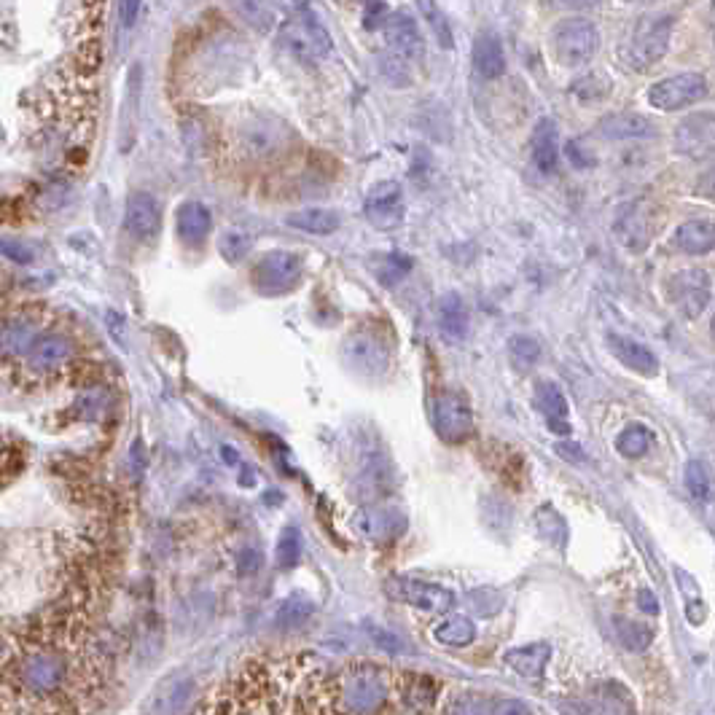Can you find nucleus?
Masks as SVG:
<instances>
[{
	"label": "nucleus",
	"mask_w": 715,
	"mask_h": 715,
	"mask_svg": "<svg viewBox=\"0 0 715 715\" xmlns=\"http://www.w3.org/2000/svg\"><path fill=\"white\" fill-rule=\"evenodd\" d=\"M672 304L686 315V318H699L705 307L710 304V277L702 269H683L670 280Z\"/></svg>",
	"instance_id": "9b49d317"
},
{
	"label": "nucleus",
	"mask_w": 715,
	"mask_h": 715,
	"mask_svg": "<svg viewBox=\"0 0 715 715\" xmlns=\"http://www.w3.org/2000/svg\"><path fill=\"white\" fill-rule=\"evenodd\" d=\"M218 250L229 264H240L250 250H253V234L242 232V229H229V232L221 234L218 240Z\"/></svg>",
	"instance_id": "72a5a7b5"
},
{
	"label": "nucleus",
	"mask_w": 715,
	"mask_h": 715,
	"mask_svg": "<svg viewBox=\"0 0 715 715\" xmlns=\"http://www.w3.org/2000/svg\"><path fill=\"white\" fill-rule=\"evenodd\" d=\"M35 342H38V326L25 315L9 318L0 328V347L9 355H22L33 350Z\"/></svg>",
	"instance_id": "a878e982"
},
{
	"label": "nucleus",
	"mask_w": 715,
	"mask_h": 715,
	"mask_svg": "<svg viewBox=\"0 0 715 715\" xmlns=\"http://www.w3.org/2000/svg\"><path fill=\"white\" fill-rule=\"evenodd\" d=\"M439 328H441V334H444V339H447V342H452V345L463 342V339L468 336V328H471V315H468V307H466V302H463V296H460V293H447V296H441Z\"/></svg>",
	"instance_id": "aec40b11"
},
{
	"label": "nucleus",
	"mask_w": 715,
	"mask_h": 715,
	"mask_svg": "<svg viewBox=\"0 0 715 715\" xmlns=\"http://www.w3.org/2000/svg\"><path fill=\"white\" fill-rule=\"evenodd\" d=\"M409 269H412V261L406 259L404 253H393V256H388V267L380 269L382 283H398Z\"/></svg>",
	"instance_id": "a19ab883"
},
{
	"label": "nucleus",
	"mask_w": 715,
	"mask_h": 715,
	"mask_svg": "<svg viewBox=\"0 0 715 715\" xmlns=\"http://www.w3.org/2000/svg\"><path fill=\"white\" fill-rule=\"evenodd\" d=\"M280 41L288 49L291 57H296L299 62H318L331 52V35L328 30L318 22V17L312 11L302 9L296 17H291L283 25Z\"/></svg>",
	"instance_id": "7ed1b4c3"
},
{
	"label": "nucleus",
	"mask_w": 715,
	"mask_h": 715,
	"mask_svg": "<svg viewBox=\"0 0 715 715\" xmlns=\"http://www.w3.org/2000/svg\"><path fill=\"white\" fill-rule=\"evenodd\" d=\"M492 707L495 702L487 694H463L449 702L444 715H492Z\"/></svg>",
	"instance_id": "e433bc0d"
},
{
	"label": "nucleus",
	"mask_w": 715,
	"mask_h": 715,
	"mask_svg": "<svg viewBox=\"0 0 715 715\" xmlns=\"http://www.w3.org/2000/svg\"><path fill=\"white\" fill-rule=\"evenodd\" d=\"M474 68L482 78H500L506 70V54H503V44L492 30L476 35L474 41Z\"/></svg>",
	"instance_id": "412c9836"
},
{
	"label": "nucleus",
	"mask_w": 715,
	"mask_h": 715,
	"mask_svg": "<svg viewBox=\"0 0 715 715\" xmlns=\"http://www.w3.org/2000/svg\"><path fill=\"white\" fill-rule=\"evenodd\" d=\"M535 519H538V530H541L543 538H549V541H554L557 546H562V543H565L568 527H565L562 517L552 509V506H546V509L538 511V517Z\"/></svg>",
	"instance_id": "58836bf2"
},
{
	"label": "nucleus",
	"mask_w": 715,
	"mask_h": 715,
	"mask_svg": "<svg viewBox=\"0 0 715 715\" xmlns=\"http://www.w3.org/2000/svg\"><path fill=\"white\" fill-rule=\"evenodd\" d=\"M616 635L627 651H646L654 643V629L629 619H616Z\"/></svg>",
	"instance_id": "473e14b6"
},
{
	"label": "nucleus",
	"mask_w": 715,
	"mask_h": 715,
	"mask_svg": "<svg viewBox=\"0 0 715 715\" xmlns=\"http://www.w3.org/2000/svg\"><path fill=\"white\" fill-rule=\"evenodd\" d=\"M124 229L138 242H151L162 229V207L148 191H135L124 207Z\"/></svg>",
	"instance_id": "ddd939ff"
},
{
	"label": "nucleus",
	"mask_w": 715,
	"mask_h": 715,
	"mask_svg": "<svg viewBox=\"0 0 715 715\" xmlns=\"http://www.w3.org/2000/svg\"><path fill=\"white\" fill-rule=\"evenodd\" d=\"M342 355H345L347 366L363 377H382L393 361V342L385 328L369 323V326H358L347 334Z\"/></svg>",
	"instance_id": "f03ea898"
},
{
	"label": "nucleus",
	"mask_w": 715,
	"mask_h": 715,
	"mask_svg": "<svg viewBox=\"0 0 715 715\" xmlns=\"http://www.w3.org/2000/svg\"><path fill=\"white\" fill-rule=\"evenodd\" d=\"M366 221L377 229H396L404 221V191L401 183L382 181L371 186L366 205H363Z\"/></svg>",
	"instance_id": "9d476101"
},
{
	"label": "nucleus",
	"mask_w": 715,
	"mask_h": 715,
	"mask_svg": "<svg viewBox=\"0 0 715 715\" xmlns=\"http://www.w3.org/2000/svg\"><path fill=\"white\" fill-rule=\"evenodd\" d=\"M390 17V9L385 0H363V27L366 30H380Z\"/></svg>",
	"instance_id": "ea45409f"
},
{
	"label": "nucleus",
	"mask_w": 715,
	"mask_h": 715,
	"mask_svg": "<svg viewBox=\"0 0 715 715\" xmlns=\"http://www.w3.org/2000/svg\"><path fill=\"white\" fill-rule=\"evenodd\" d=\"M175 229H178L181 242H186L189 248H197L213 229V216L202 202H183L175 213Z\"/></svg>",
	"instance_id": "f3484780"
},
{
	"label": "nucleus",
	"mask_w": 715,
	"mask_h": 715,
	"mask_svg": "<svg viewBox=\"0 0 715 715\" xmlns=\"http://www.w3.org/2000/svg\"><path fill=\"white\" fill-rule=\"evenodd\" d=\"M385 41L390 49V62L406 65V62H420L425 54V41L420 33L417 19L409 11H396L390 14L388 22L382 25Z\"/></svg>",
	"instance_id": "6e6552de"
},
{
	"label": "nucleus",
	"mask_w": 715,
	"mask_h": 715,
	"mask_svg": "<svg viewBox=\"0 0 715 715\" xmlns=\"http://www.w3.org/2000/svg\"><path fill=\"white\" fill-rule=\"evenodd\" d=\"M312 616H315V605H312L307 597L293 595L277 608L275 627L285 629V632H288V629H302Z\"/></svg>",
	"instance_id": "c756f323"
},
{
	"label": "nucleus",
	"mask_w": 715,
	"mask_h": 715,
	"mask_svg": "<svg viewBox=\"0 0 715 715\" xmlns=\"http://www.w3.org/2000/svg\"><path fill=\"white\" fill-rule=\"evenodd\" d=\"M557 455H562V460H570V463H581L584 460V452H581V447L578 444H573V441H562V444H557Z\"/></svg>",
	"instance_id": "09e8293b"
},
{
	"label": "nucleus",
	"mask_w": 715,
	"mask_h": 715,
	"mask_svg": "<svg viewBox=\"0 0 715 715\" xmlns=\"http://www.w3.org/2000/svg\"><path fill=\"white\" fill-rule=\"evenodd\" d=\"M398 699L417 715H431L439 705V683L425 675H401L398 672Z\"/></svg>",
	"instance_id": "4468645a"
},
{
	"label": "nucleus",
	"mask_w": 715,
	"mask_h": 715,
	"mask_svg": "<svg viewBox=\"0 0 715 715\" xmlns=\"http://www.w3.org/2000/svg\"><path fill=\"white\" fill-rule=\"evenodd\" d=\"M554 9H562V11H584V9H592V6H597L600 0H549Z\"/></svg>",
	"instance_id": "de8ad7c7"
},
{
	"label": "nucleus",
	"mask_w": 715,
	"mask_h": 715,
	"mask_svg": "<svg viewBox=\"0 0 715 715\" xmlns=\"http://www.w3.org/2000/svg\"><path fill=\"white\" fill-rule=\"evenodd\" d=\"M635 3H656V0H635Z\"/></svg>",
	"instance_id": "8fccbe9b"
},
{
	"label": "nucleus",
	"mask_w": 715,
	"mask_h": 715,
	"mask_svg": "<svg viewBox=\"0 0 715 715\" xmlns=\"http://www.w3.org/2000/svg\"><path fill=\"white\" fill-rule=\"evenodd\" d=\"M275 560L280 568H296L302 560V533L296 527H285L277 541Z\"/></svg>",
	"instance_id": "f704fd0d"
},
{
	"label": "nucleus",
	"mask_w": 715,
	"mask_h": 715,
	"mask_svg": "<svg viewBox=\"0 0 715 715\" xmlns=\"http://www.w3.org/2000/svg\"><path fill=\"white\" fill-rule=\"evenodd\" d=\"M552 46L562 65L578 68V65L595 60L597 49H600V33H597L595 22H589V19H562L560 25L554 27Z\"/></svg>",
	"instance_id": "39448f33"
},
{
	"label": "nucleus",
	"mask_w": 715,
	"mask_h": 715,
	"mask_svg": "<svg viewBox=\"0 0 715 715\" xmlns=\"http://www.w3.org/2000/svg\"><path fill=\"white\" fill-rule=\"evenodd\" d=\"M388 595L412 605V608L431 613H447L455 605V592H449L447 586L428 584V581H417V578H390Z\"/></svg>",
	"instance_id": "1a4fd4ad"
},
{
	"label": "nucleus",
	"mask_w": 715,
	"mask_h": 715,
	"mask_svg": "<svg viewBox=\"0 0 715 715\" xmlns=\"http://www.w3.org/2000/svg\"><path fill=\"white\" fill-rule=\"evenodd\" d=\"M285 224L299 229V232H310L318 234V237H326V234H334L339 226H342V218L334 210H323V207H307V210H296L291 216L285 218Z\"/></svg>",
	"instance_id": "cd10ccee"
},
{
	"label": "nucleus",
	"mask_w": 715,
	"mask_h": 715,
	"mask_svg": "<svg viewBox=\"0 0 715 715\" xmlns=\"http://www.w3.org/2000/svg\"><path fill=\"white\" fill-rule=\"evenodd\" d=\"M549 656H552V648L549 643H527V646L511 648L503 654V664L514 670L519 678H527V681H538L543 672H546V664H549Z\"/></svg>",
	"instance_id": "a211bd4d"
},
{
	"label": "nucleus",
	"mask_w": 715,
	"mask_h": 715,
	"mask_svg": "<svg viewBox=\"0 0 715 715\" xmlns=\"http://www.w3.org/2000/svg\"><path fill=\"white\" fill-rule=\"evenodd\" d=\"M600 135L603 138L624 140V138H651L656 135V127L640 113H613L600 121Z\"/></svg>",
	"instance_id": "b1692460"
},
{
	"label": "nucleus",
	"mask_w": 715,
	"mask_h": 715,
	"mask_svg": "<svg viewBox=\"0 0 715 715\" xmlns=\"http://www.w3.org/2000/svg\"><path fill=\"white\" fill-rule=\"evenodd\" d=\"M140 9H143V0H119V19L121 27H135L140 17Z\"/></svg>",
	"instance_id": "37998d69"
},
{
	"label": "nucleus",
	"mask_w": 715,
	"mask_h": 715,
	"mask_svg": "<svg viewBox=\"0 0 715 715\" xmlns=\"http://www.w3.org/2000/svg\"><path fill=\"white\" fill-rule=\"evenodd\" d=\"M707 97V78L702 73H681V76L662 78L648 89V103L656 111H681Z\"/></svg>",
	"instance_id": "423d86ee"
},
{
	"label": "nucleus",
	"mask_w": 715,
	"mask_h": 715,
	"mask_svg": "<svg viewBox=\"0 0 715 715\" xmlns=\"http://www.w3.org/2000/svg\"><path fill=\"white\" fill-rule=\"evenodd\" d=\"M535 404L546 417L549 431L557 436H570V406L568 398L562 396V390L554 382H541L535 388Z\"/></svg>",
	"instance_id": "dca6fc26"
},
{
	"label": "nucleus",
	"mask_w": 715,
	"mask_h": 715,
	"mask_svg": "<svg viewBox=\"0 0 715 715\" xmlns=\"http://www.w3.org/2000/svg\"><path fill=\"white\" fill-rule=\"evenodd\" d=\"M672 27H675L672 14H646V17H640L632 35H629V41L621 49V57L627 62V68L646 73L654 65H659L667 49H670Z\"/></svg>",
	"instance_id": "f257e3e1"
},
{
	"label": "nucleus",
	"mask_w": 715,
	"mask_h": 715,
	"mask_svg": "<svg viewBox=\"0 0 715 715\" xmlns=\"http://www.w3.org/2000/svg\"><path fill=\"white\" fill-rule=\"evenodd\" d=\"M509 355L514 369L527 371L533 369L538 358H541V345L535 339H530V336H514L509 342Z\"/></svg>",
	"instance_id": "c9c22d12"
},
{
	"label": "nucleus",
	"mask_w": 715,
	"mask_h": 715,
	"mask_svg": "<svg viewBox=\"0 0 715 715\" xmlns=\"http://www.w3.org/2000/svg\"><path fill=\"white\" fill-rule=\"evenodd\" d=\"M261 552L259 549H253V546H245V552L240 554V573L242 576H253V573H259L261 568Z\"/></svg>",
	"instance_id": "a18cd8bd"
},
{
	"label": "nucleus",
	"mask_w": 715,
	"mask_h": 715,
	"mask_svg": "<svg viewBox=\"0 0 715 715\" xmlns=\"http://www.w3.org/2000/svg\"><path fill=\"white\" fill-rule=\"evenodd\" d=\"M675 151L689 159H707L713 156L715 146V119L710 111L694 113L683 119L675 130Z\"/></svg>",
	"instance_id": "f8f14e48"
},
{
	"label": "nucleus",
	"mask_w": 715,
	"mask_h": 715,
	"mask_svg": "<svg viewBox=\"0 0 715 715\" xmlns=\"http://www.w3.org/2000/svg\"><path fill=\"white\" fill-rule=\"evenodd\" d=\"M608 347H611V353L616 355L627 369L638 371L643 377H656V374H659V358H656L643 342H638V339L611 334L608 336Z\"/></svg>",
	"instance_id": "2eb2a0df"
},
{
	"label": "nucleus",
	"mask_w": 715,
	"mask_h": 715,
	"mask_svg": "<svg viewBox=\"0 0 715 715\" xmlns=\"http://www.w3.org/2000/svg\"><path fill=\"white\" fill-rule=\"evenodd\" d=\"M433 640L449 648L471 646V643L476 640L474 621L468 619V616H460V613L444 616V619H439L436 624H433Z\"/></svg>",
	"instance_id": "bb28decb"
},
{
	"label": "nucleus",
	"mask_w": 715,
	"mask_h": 715,
	"mask_svg": "<svg viewBox=\"0 0 715 715\" xmlns=\"http://www.w3.org/2000/svg\"><path fill=\"white\" fill-rule=\"evenodd\" d=\"M651 444H654V433H651V428L643 423L627 425V428L616 436V449H619V455L629 457V460L646 455L648 449H651Z\"/></svg>",
	"instance_id": "7c9ffc66"
},
{
	"label": "nucleus",
	"mask_w": 715,
	"mask_h": 715,
	"mask_svg": "<svg viewBox=\"0 0 715 715\" xmlns=\"http://www.w3.org/2000/svg\"><path fill=\"white\" fill-rule=\"evenodd\" d=\"M616 234L629 250H643L648 245V213L643 205H629L616 218Z\"/></svg>",
	"instance_id": "393cba45"
},
{
	"label": "nucleus",
	"mask_w": 715,
	"mask_h": 715,
	"mask_svg": "<svg viewBox=\"0 0 715 715\" xmlns=\"http://www.w3.org/2000/svg\"><path fill=\"white\" fill-rule=\"evenodd\" d=\"M638 605H640V611L648 613V616H656V613H659V600H656V595L651 592V589H640Z\"/></svg>",
	"instance_id": "49530a36"
},
{
	"label": "nucleus",
	"mask_w": 715,
	"mask_h": 715,
	"mask_svg": "<svg viewBox=\"0 0 715 715\" xmlns=\"http://www.w3.org/2000/svg\"><path fill=\"white\" fill-rule=\"evenodd\" d=\"M533 164L543 175H552L560 162V140H557V124L552 119H541L535 124L533 138H530Z\"/></svg>",
	"instance_id": "6ab92c4d"
},
{
	"label": "nucleus",
	"mask_w": 715,
	"mask_h": 715,
	"mask_svg": "<svg viewBox=\"0 0 715 715\" xmlns=\"http://www.w3.org/2000/svg\"><path fill=\"white\" fill-rule=\"evenodd\" d=\"M433 428L447 444H460L474 433V412L463 393L447 390L433 401Z\"/></svg>",
	"instance_id": "0eeeda50"
},
{
	"label": "nucleus",
	"mask_w": 715,
	"mask_h": 715,
	"mask_svg": "<svg viewBox=\"0 0 715 715\" xmlns=\"http://www.w3.org/2000/svg\"><path fill=\"white\" fill-rule=\"evenodd\" d=\"M70 358H73V342L62 334L41 336L30 350V366L38 371L57 369L62 363H68Z\"/></svg>",
	"instance_id": "4be33fe9"
},
{
	"label": "nucleus",
	"mask_w": 715,
	"mask_h": 715,
	"mask_svg": "<svg viewBox=\"0 0 715 715\" xmlns=\"http://www.w3.org/2000/svg\"><path fill=\"white\" fill-rule=\"evenodd\" d=\"M0 253L14 264H33L38 259V248L30 240H22V237H3Z\"/></svg>",
	"instance_id": "4c0bfd02"
},
{
	"label": "nucleus",
	"mask_w": 715,
	"mask_h": 715,
	"mask_svg": "<svg viewBox=\"0 0 715 715\" xmlns=\"http://www.w3.org/2000/svg\"><path fill=\"white\" fill-rule=\"evenodd\" d=\"M675 245L689 253V256H710L715 245V226L705 218L697 221H686L683 226H678L675 232Z\"/></svg>",
	"instance_id": "5701e85b"
},
{
	"label": "nucleus",
	"mask_w": 715,
	"mask_h": 715,
	"mask_svg": "<svg viewBox=\"0 0 715 715\" xmlns=\"http://www.w3.org/2000/svg\"><path fill=\"white\" fill-rule=\"evenodd\" d=\"M304 261L293 250H269L253 267V285L261 296H283L302 283Z\"/></svg>",
	"instance_id": "20e7f679"
},
{
	"label": "nucleus",
	"mask_w": 715,
	"mask_h": 715,
	"mask_svg": "<svg viewBox=\"0 0 715 715\" xmlns=\"http://www.w3.org/2000/svg\"><path fill=\"white\" fill-rule=\"evenodd\" d=\"M355 525L361 527V533L366 538H374V541H385V538H393V535L401 530V519L393 514V511L385 509H366L358 511L355 517Z\"/></svg>",
	"instance_id": "c85d7f7f"
},
{
	"label": "nucleus",
	"mask_w": 715,
	"mask_h": 715,
	"mask_svg": "<svg viewBox=\"0 0 715 715\" xmlns=\"http://www.w3.org/2000/svg\"><path fill=\"white\" fill-rule=\"evenodd\" d=\"M492 715H533V710L522 699H500L492 707Z\"/></svg>",
	"instance_id": "c03bdc74"
},
{
	"label": "nucleus",
	"mask_w": 715,
	"mask_h": 715,
	"mask_svg": "<svg viewBox=\"0 0 715 715\" xmlns=\"http://www.w3.org/2000/svg\"><path fill=\"white\" fill-rule=\"evenodd\" d=\"M686 487H689L691 498L699 500V503L713 500V474H710L705 460H689L686 463Z\"/></svg>",
	"instance_id": "2f4dec72"
},
{
	"label": "nucleus",
	"mask_w": 715,
	"mask_h": 715,
	"mask_svg": "<svg viewBox=\"0 0 715 715\" xmlns=\"http://www.w3.org/2000/svg\"><path fill=\"white\" fill-rule=\"evenodd\" d=\"M369 638L374 640V646L380 648V651H388V654H401V651H404V643H401V638H396V635H393V632H388V629L371 627Z\"/></svg>",
	"instance_id": "79ce46f5"
}]
</instances>
